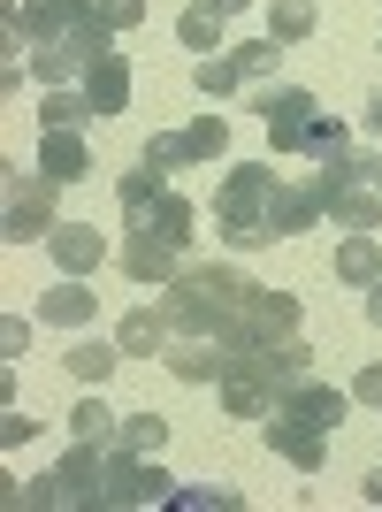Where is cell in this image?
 Wrapping results in <instances>:
<instances>
[{
  "mask_svg": "<svg viewBox=\"0 0 382 512\" xmlns=\"http://www.w3.org/2000/svg\"><path fill=\"white\" fill-rule=\"evenodd\" d=\"M92 276H69L54 283V291H39V321H54V329H77V321H92Z\"/></svg>",
  "mask_w": 382,
  "mask_h": 512,
  "instance_id": "obj_19",
  "label": "cell"
},
{
  "mask_svg": "<svg viewBox=\"0 0 382 512\" xmlns=\"http://www.w3.org/2000/svg\"><path fill=\"white\" fill-rule=\"evenodd\" d=\"M222 146H230V123H222V115H199V123L184 130V161H214Z\"/></svg>",
  "mask_w": 382,
  "mask_h": 512,
  "instance_id": "obj_31",
  "label": "cell"
},
{
  "mask_svg": "<svg viewBox=\"0 0 382 512\" xmlns=\"http://www.w3.org/2000/svg\"><path fill=\"white\" fill-rule=\"evenodd\" d=\"M283 337H298V299L253 283V299H245V314L222 329V344H230V352H253V344H283Z\"/></svg>",
  "mask_w": 382,
  "mask_h": 512,
  "instance_id": "obj_6",
  "label": "cell"
},
{
  "mask_svg": "<svg viewBox=\"0 0 382 512\" xmlns=\"http://www.w3.org/2000/svg\"><path fill=\"white\" fill-rule=\"evenodd\" d=\"M123 444L130 451H161V444H169V421H161V413H130V421H123Z\"/></svg>",
  "mask_w": 382,
  "mask_h": 512,
  "instance_id": "obj_33",
  "label": "cell"
},
{
  "mask_svg": "<svg viewBox=\"0 0 382 512\" xmlns=\"http://www.w3.org/2000/svg\"><path fill=\"white\" fill-rule=\"evenodd\" d=\"M115 192H123V214H130V230H138V222H146V214H153V199L169 192V169L138 153V161H130V176H123V184H115Z\"/></svg>",
  "mask_w": 382,
  "mask_h": 512,
  "instance_id": "obj_20",
  "label": "cell"
},
{
  "mask_svg": "<svg viewBox=\"0 0 382 512\" xmlns=\"http://www.w3.org/2000/svg\"><path fill=\"white\" fill-rule=\"evenodd\" d=\"M367 321H375V329H382V276L367 283Z\"/></svg>",
  "mask_w": 382,
  "mask_h": 512,
  "instance_id": "obj_39",
  "label": "cell"
},
{
  "mask_svg": "<svg viewBox=\"0 0 382 512\" xmlns=\"http://www.w3.org/2000/svg\"><path fill=\"white\" fill-rule=\"evenodd\" d=\"M176 39H184L191 54H222V8H214V0H191L184 16H176Z\"/></svg>",
  "mask_w": 382,
  "mask_h": 512,
  "instance_id": "obj_24",
  "label": "cell"
},
{
  "mask_svg": "<svg viewBox=\"0 0 382 512\" xmlns=\"http://www.w3.org/2000/svg\"><path fill=\"white\" fill-rule=\"evenodd\" d=\"M298 153H306V161L321 169V161H337V153H352V130H344L337 115H314V123H306V146H298Z\"/></svg>",
  "mask_w": 382,
  "mask_h": 512,
  "instance_id": "obj_28",
  "label": "cell"
},
{
  "mask_svg": "<svg viewBox=\"0 0 382 512\" xmlns=\"http://www.w3.org/2000/svg\"><path fill=\"white\" fill-rule=\"evenodd\" d=\"M100 0H31V8H0V31H8V46H46V39H62L69 23H85Z\"/></svg>",
  "mask_w": 382,
  "mask_h": 512,
  "instance_id": "obj_8",
  "label": "cell"
},
{
  "mask_svg": "<svg viewBox=\"0 0 382 512\" xmlns=\"http://www.w3.org/2000/svg\"><path fill=\"white\" fill-rule=\"evenodd\" d=\"M100 482H107V444H77L54 474H39L16 497L23 505H100Z\"/></svg>",
  "mask_w": 382,
  "mask_h": 512,
  "instance_id": "obj_3",
  "label": "cell"
},
{
  "mask_svg": "<svg viewBox=\"0 0 382 512\" xmlns=\"http://www.w3.org/2000/svg\"><path fill=\"white\" fill-rule=\"evenodd\" d=\"M39 169L54 176V184H85V176H92L85 130H46V138H39Z\"/></svg>",
  "mask_w": 382,
  "mask_h": 512,
  "instance_id": "obj_14",
  "label": "cell"
},
{
  "mask_svg": "<svg viewBox=\"0 0 382 512\" xmlns=\"http://www.w3.org/2000/svg\"><path fill=\"white\" fill-rule=\"evenodd\" d=\"M283 413H298V421H306V428H321V436H337V421L352 413V390L314 383V375H306V383H298L291 398H283Z\"/></svg>",
  "mask_w": 382,
  "mask_h": 512,
  "instance_id": "obj_12",
  "label": "cell"
},
{
  "mask_svg": "<svg viewBox=\"0 0 382 512\" xmlns=\"http://www.w3.org/2000/svg\"><path fill=\"white\" fill-rule=\"evenodd\" d=\"M253 115H260V130H268V153H298L306 146V123H314L321 107H314V92H298V85H260Z\"/></svg>",
  "mask_w": 382,
  "mask_h": 512,
  "instance_id": "obj_7",
  "label": "cell"
},
{
  "mask_svg": "<svg viewBox=\"0 0 382 512\" xmlns=\"http://www.w3.org/2000/svg\"><path fill=\"white\" fill-rule=\"evenodd\" d=\"M360 490H367V505H382V467H375V474H367Z\"/></svg>",
  "mask_w": 382,
  "mask_h": 512,
  "instance_id": "obj_40",
  "label": "cell"
},
{
  "mask_svg": "<svg viewBox=\"0 0 382 512\" xmlns=\"http://www.w3.org/2000/svg\"><path fill=\"white\" fill-rule=\"evenodd\" d=\"M85 115H92L85 85H46V100H39V123L46 130H85Z\"/></svg>",
  "mask_w": 382,
  "mask_h": 512,
  "instance_id": "obj_26",
  "label": "cell"
},
{
  "mask_svg": "<svg viewBox=\"0 0 382 512\" xmlns=\"http://www.w3.org/2000/svg\"><path fill=\"white\" fill-rule=\"evenodd\" d=\"M352 398H360V406H382V367H360V375H352Z\"/></svg>",
  "mask_w": 382,
  "mask_h": 512,
  "instance_id": "obj_37",
  "label": "cell"
},
{
  "mask_svg": "<svg viewBox=\"0 0 382 512\" xmlns=\"http://www.w3.org/2000/svg\"><path fill=\"white\" fill-rule=\"evenodd\" d=\"M0 176H8V214H0L8 245H31V237L46 245V230H54V192H62V184H54L46 169H31V176L0 169Z\"/></svg>",
  "mask_w": 382,
  "mask_h": 512,
  "instance_id": "obj_4",
  "label": "cell"
},
{
  "mask_svg": "<svg viewBox=\"0 0 382 512\" xmlns=\"http://www.w3.org/2000/svg\"><path fill=\"white\" fill-rule=\"evenodd\" d=\"M306 31H314V0H276V8H268V39L298 46Z\"/></svg>",
  "mask_w": 382,
  "mask_h": 512,
  "instance_id": "obj_30",
  "label": "cell"
},
{
  "mask_svg": "<svg viewBox=\"0 0 382 512\" xmlns=\"http://www.w3.org/2000/svg\"><path fill=\"white\" fill-rule=\"evenodd\" d=\"M161 360H169L176 383H222V375H230V344L222 337H184V344H161Z\"/></svg>",
  "mask_w": 382,
  "mask_h": 512,
  "instance_id": "obj_11",
  "label": "cell"
},
{
  "mask_svg": "<svg viewBox=\"0 0 382 512\" xmlns=\"http://www.w3.org/2000/svg\"><path fill=\"white\" fill-rule=\"evenodd\" d=\"M169 512H237V490H169Z\"/></svg>",
  "mask_w": 382,
  "mask_h": 512,
  "instance_id": "obj_34",
  "label": "cell"
},
{
  "mask_svg": "<svg viewBox=\"0 0 382 512\" xmlns=\"http://www.w3.org/2000/svg\"><path fill=\"white\" fill-rule=\"evenodd\" d=\"M169 306H138V314H123V329H115V344H123V360H153L161 344H169Z\"/></svg>",
  "mask_w": 382,
  "mask_h": 512,
  "instance_id": "obj_18",
  "label": "cell"
},
{
  "mask_svg": "<svg viewBox=\"0 0 382 512\" xmlns=\"http://www.w3.org/2000/svg\"><path fill=\"white\" fill-rule=\"evenodd\" d=\"M321 214L337 230H382V184H344V192L321 199Z\"/></svg>",
  "mask_w": 382,
  "mask_h": 512,
  "instance_id": "obj_17",
  "label": "cell"
},
{
  "mask_svg": "<svg viewBox=\"0 0 382 512\" xmlns=\"http://www.w3.org/2000/svg\"><path fill=\"white\" fill-rule=\"evenodd\" d=\"M146 161H161V169H184V130H161V138H146Z\"/></svg>",
  "mask_w": 382,
  "mask_h": 512,
  "instance_id": "obj_35",
  "label": "cell"
},
{
  "mask_svg": "<svg viewBox=\"0 0 382 512\" xmlns=\"http://www.w3.org/2000/svg\"><path fill=\"white\" fill-rule=\"evenodd\" d=\"M176 268H184V245H169V237H153V230L123 237V276L130 283H176Z\"/></svg>",
  "mask_w": 382,
  "mask_h": 512,
  "instance_id": "obj_10",
  "label": "cell"
},
{
  "mask_svg": "<svg viewBox=\"0 0 382 512\" xmlns=\"http://www.w3.org/2000/svg\"><path fill=\"white\" fill-rule=\"evenodd\" d=\"M69 436H77V444H123V421H115L100 398H77V413H69Z\"/></svg>",
  "mask_w": 382,
  "mask_h": 512,
  "instance_id": "obj_27",
  "label": "cell"
},
{
  "mask_svg": "<svg viewBox=\"0 0 382 512\" xmlns=\"http://www.w3.org/2000/svg\"><path fill=\"white\" fill-rule=\"evenodd\" d=\"M260 436H268V451H276V459H291L298 474H321V467H329V436H321V428H306L298 413H283V406L260 421Z\"/></svg>",
  "mask_w": 382,
  "mask_h": 512,
  "instance_id": "obj_9",
  "label": "cell"
},
{
  "mask_svg": "<svg viewBox=\"0 0 382 512\" xmlns=\"http://www.w3.org/2000/svg\"><path fill=\"white\" fill-rule=\"evenodd\" d=\"M100 23L107 31H130V23H146V0H100Z\"/></svg>",
  "mask_w": 382,
  "mask_h": 512,
  "instance_id": "obj_36",
  "label": "cell"
},
{
  "mask_svg": "<svg viewBox=\"0 0 382 512\" xmlns=\"http://www.w3.org/2000/svg\"><path fill=\"white\" fill-rule=\"evenodd\" d=\"M367 130H375V138H382V92H375V100H367Z\"/></svg>",
  "mask_w": 382,
  "mask_h": 512,
  "instance_id": "obj_41",
  "label": "cell"
},
{
  "mask_svg": "<svg viewBox=\"0 0 382 512\" xmlns=\"http://www.w3.org/2000/svg\"><path fill=\"white\" fill-rule=\"evenodd\" d=\"M46 253L62 260L69 276H92V268L107 260V237L92 230V222H54V230H46Z\"/></svg>",
  "mask_w": 382,
  "mask_h": 512,
  "instance_id": "obj_13",
  "label": "cell"
},
{
  "mask_svg": "<svg viewBox=\"0 0 382 512\" xmlns=\"http://www.w3.org/2000/svg\"><path fill=\"white\" fill-rule=\"evenodd\" d=\"M337 276H344V283H360V291L382 276V245H375V230H352V237L337 245Z\"/></svg>",
  "mask_w": 382,
  "mask_h": 512,
  "instance_id": "obj_22",
  "label": "cell"
},
{
  "mask_svg": "<svg viewBox=\"0 0 382 512\" xmlns=\"http://www.w3.org/2000/svg\"><path fill=\"white\" fill-rule=\"evenodd\" d=\"M138 230L169 237V245H191V230H199V207H191L184 192H161V199H153V214L138 222Z\"/></svg>",
  "mask_w": 382,
  "mask_h": 512,
  "instance_id": "obj_21",
  "label": "cell"
},
{
  "mask_svg": "<svg viewBox=\"0 0 382 512\" xmlns=\"http://www.w3.org/2000/svg\"><path fill=\"white\" fill-rule=\"evenodd\" d=\"M85 100H92V115H123L130 107V62L115 54V46L85 69Z\"/></svg>",
  "mask_w": 382,
  "mask_h": 512,
  "instance_id": "obj_15",
  "label": "cell"
},
{
  "mask_svg": "<svg viewBox=\"0 0 382 512\" xmlns=\"http://www.w3.org/2000/svg\"><path fill=\"white\" fill-rule=\"evenodd\" d=\"M321 222V192L314 184H276V199H268V230L276 237H306Z\"/></svg>",
  "mask_w": 382,
  "mask_h": 512,
  "instance_id": "obj_16",
  "label": "cell"
},
{
  "mask_svg": "<svg viewBox=\"0 0 382 512\" xmlns=\"http://www.w3.org/2000/svg\"><path fill=\"white\" fill-rule=\"evenodd\" d=\"M100 505H169V474L153 467V451L107 444V482H100Z\"/></svg>",
  "mask_w": 382,
  "mask_h": 512,
  "instance_id": "obj_5",
  "label": "cell"
},
{
  "mask_svg": "<svg viewBox=\"0 0 382 512\" xmlns=\"http://www.w3.org/2000/svg\"><path fill=\"white\" fill-rule=\"evenodd\" d=\"M276 62H283V39H253V46H237V69H245V85L276 77Z\"/></svg>",
  "mask_w": 382,
  "mask_h": 512,
  "instance_id": "obj_32",
  "label": "cell"
},
{
  "mask_svg": "<svg viewBox=\"0 0 382 512\" xmlns=\"http://www.w3.org/2000/svg\"><path fill=\"white\" fill-rule=\"evenodd\" d=\"M276 184H283V176H268V161H237V169L222 176L214 214H222V237H230L237 253L276 245V230H268V199H276Z\"/></svg>",
  "mask_w": 382,
  "mask_h": 512,
  "instance_id": "obj_2",
  "label": "cell"
},
{
  "mask_svg": "<svg viewBox=\"0 0 382 512\" xmlns=\"http://www.w3.org/2000/svg\"><path fill=\"white\" fill-rule=\"evenodd\" d=\"M31 436H39V421H23V413H8V421H0V444H8V451L31 444Z\"/></svg>",
  "mask_w": 382,
  "mask_h": 512,
  "instance_id": "obj_38",
  "label": "cell"
},
{
  "mask_svg": "<svg viewBox=\"0 0 382 512\" xmlns=\"http://www.w3.org/2000/svg\"><path fill=\"white\" fill-rule=\"evenodd\" d=\"M191 85L207 92V100H222V92H237V85H245V69H237V54H199Z\"/></svg>",
  "mask_w": 382,
  "mask_h": 512,
  "instance_id": "obj_29",
  "label": "cell"
},
{
  "mask_svg": "<svg viewBox=\"0 0 382 512\" xmlns=\"http://www.w3.org/2000/svg\"><path fill=\"white\" fill-rule=\"evenodd\" d=\"M245 299H253V283L237 276L230 260L176 268V283H169V321L184 329V337H222V329L245 314Z\"/></svg>",
  "mask_w": 382,
  "mask_h": 512,
  "instance_id": "obj_1",
  "label": "cell"
},
{
  "mask_svg": "<svg viewBox=\"0 0 382 512\" xmlns=\"http://www.w3.org/2000/svg\"><path fill=\"white\" fill-rule=\"evenodd\" d=\"M214 8H222V16H237V8H253V0H214Z\"/></svg>",
  "mask_w": 382,
  "mask_h": 512,
  "instance_id": "obj_42",
  "label": "cell"
},
{
  "mask_svg": "<svg viewBox=\"0 0 382 512\" xmlns=\"http://www.w3.org/2000/svg\"><path fill=\"white\" fill-rule=\"evenodd\" d=\"M31 77H39V85H77V77H85V54L69 39H46V46H31Z\"/></svg>",
  "mask_w": 382,
  "mask_h": 512,
  "instance_id": "obj_23",
  "label": "cell"
},
{
  "mask_svg": "<svg viewBox=\"0 0 382 512\" xmlns=\"http://www.w3.org/2000/svg\"><path fill=\"white\" fill-rule=\"evenodd\" d=\"M62 367H69V375H77L85 390H100L107 375L123 367V344H92V337H85V344H69V360H62Z\"/></svg>",
  "mask_w": 382,
  "mask_h": 512,
  "instance_id": "obj_25",
  "label": "cell"
}]
</instances>
